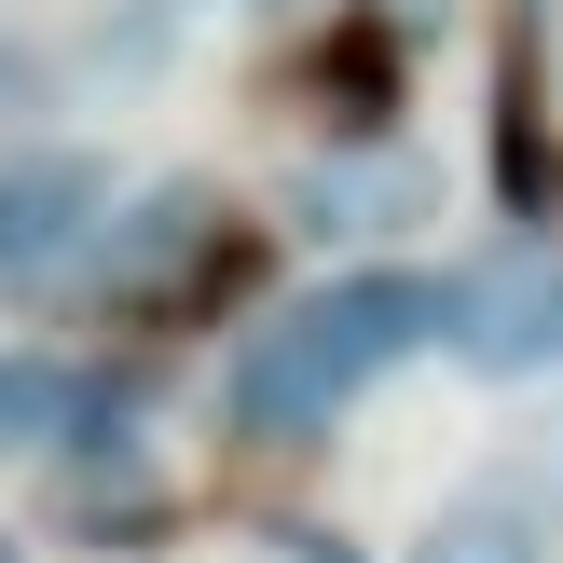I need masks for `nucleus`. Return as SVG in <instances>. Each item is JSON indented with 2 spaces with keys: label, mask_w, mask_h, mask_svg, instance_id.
I'll return each instance as SVG.
<instances>
[{
  "label": "nucleus",
  "mask_w": 563,
  "mask_h": 563,
  "mask_svg": "<svg viewBox=\"0 0 563 563\" xmlns=\"http://www.w3.org/2000/svg\"><path fill=\"white\" fill-rule=\"evenodd\" d=\"M440 344V275L412 262H357V275H317V289L262 302L220 357V427L262 440V454H317L385 372Z\"/></svg>",
  "instance_id": "1"
},
{
  "label": "nucleus",
  "mask_w": 563,
  "mask_h": 563,
  "mask_svg": "<svg viewBox=\"0 0 563 563\" xmlns=\"http://www.w3.org/2000/svg\"><path fill=\"white\" fill-rule=\"evenodd\" d=\"M454 207V179H440L427 137H357V152H302L289 179H275V234L302 247H372V262H399L427 220Z\"/></svg>",
  "instance_id": "2"
},
{
  "label": "nucleus",
  "mask_w": 563,
  "mask_h": 563,
  "mask_svg": "<svg viewBox=\"0 0 563 563\" xmlns=\"http://www.w3.org/2000/svg\"><path fill=\"white\" fill-rule=\"evenodd\" d=\"M110 207H124V165L97 137H27L0 152V289H82Z\"/></svg>",
  "instance_id": "3"
},
{
  "label": "nucleus",
  "mask_w": 563,
  "mask_h": 563,
  "mask_svg": "<svg viewBox=\"0 0 563 563\" xmlns=\"http://www.w3.org/2000/svg\"><path fill=\"white\" fill-rule=\"evenodd\" d=\"M234 275V207H220V179H124V207H110V234H97V262H82V289L97 302H192V289H220Z\"/></svg>",
  "instance_id": "4"
},
{
  "label": "nucleus",
  "mask_w": 563,
  "mask_h": 563,
  "mask_svg": "<svg viewBox=\"0 0 563 563\" xmlns=\"http://www.w3.org/2000/svg\"><path fill=\"white\" fill-rule=\"evenodd\" d=\"M427 357H454L467 385H537L550 357H563V247H495V262H467V275H440V344Z\"/></svg>",
  "instance_id": "5"
},
{
  "label": "nucleus",
  "mask_w": 563,
  "mask_h": 563,
  "mask_svg": "<svg viewBox=\"0 0 563 563\" xmlns=\"http://www.w3.org/2000/svg\"><path fill=\"white\" fill-rule=\"evenodd\" d=\"M399 563H563V482L495 467V482L440 495V509L399 537Z\"/></svg>",
  "instance_id": "6"
},
{
  "label": "nucleus",
  "mask_w": 563,
  "mask_h": 563,
  "mask_svg": "<svg viewBox=\"0 0 563 563\" xmlns=\"http://www.w3.org/2000/svg\"><path fill=\"white\" fill-rule=\"evenodd\" d=\"M55 522H69L82 550H152L165 522H179V495H165V454L137 440V454H82V467H55Z\"/></svg>",
  "instance_id": "7"
},
{
  "label": "nucleus",
  "mask_w": 563,
  "mask_h": 563,
  "mask_svg": "<svg viewBox=\"0 0 563 563\" xmlns=\"http://www.w3.org/2000/svg\"><path fill=\"white\" fill-rule=\"evenodd\" d=\"M302 97L330 110V152H357V137H399V42L344 14L317 55H302Z\"/></svg>",
  "instance_id": "8"
},
{
  "label": "nucleus",
  "mask_w": 563,
  "mask_h": 563,
  "mask_svg": "<svg viewBox=\"0 0 563 563\" xmlns=\"http://www.w3.org/2000/svg\"><path fill=\"white\" fill-rule=\"evenodd\" d=\"M55 82H69V55H55L27 14H0V152H27V137H42Z\"/></svg>",
  "instance_id": "9"
},
{
  "label": "nucleus",
  "mask_w": 563,
  "mask_h": 563,
  "mask_svg": "<svg viewBox=\"0 0 563 563\" xmlns=\"http://www.w3.org/2000/svg\"><path fill=\"white\" fill-rule=\"evenodd\" d=\"M82 69H97V82H152V69H179V0H124L110 27H82Z\"/></svg>",
  "instance_id": "10"
},
{
  "label": "nucleus",
  "mask_w": 563,
  "mask_h": 563,
  "mask_svg": "<svg viewBox=\"0 0 563 563\" xmlns=\"http://www.w3.org/2000/svg\"><path fill=\"white\" fill-rule=\"evenodd\" d=\"M344 14H357V27H385V42L412 55V42H440V27H454L467 0H344Z\"/></svg>",
  "instance_id": "11"
},
{
  "label": "nucleus",
  "mask_w": 563,
  "mask_h": 563,
  "mask_svg": "<svg viewBox=\"0 0 563 563\" xmlns=\"http://www.w3.org/2000/svg\"><path fill=\"white\" fill-rule=\"evenodd\" d=\"M247 14H262V27H275V14H302V0H247Z\"/></svg>",
  "instance_id": "12"
},
{
  "label": "nucleus",
  "mask_w": 563,
  "mask_h": 563,
  "mask_svg": "<svg viewBox=\"0 0 563 563\" xmlns=\"http://www.w3.org/2000/svg\"><path fill=\"white\" fill-rule=\"evenodd\" d=\"M0 563H27V537H14V522H0Z\"/></svg>",
  "instance_id": "13"
},
{
  "label": "nucleus",
  "mask_w": 563,
  "mask_h": 563,
  "mask_svg": "<svg viewBox=\"0 0 563 563\" xmlns=\"http://www.w3.org/2000/svg\"><path fill=\"white\" fill-rule=\"evenodd\" d=\"M550 372H563V357H550Z\"/></svg>",
  "instance_id": "14"
}]
</instances>
